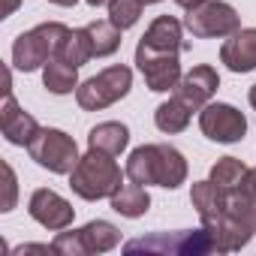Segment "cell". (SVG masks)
Instances as JSON below:
<instances>
[{
	"label": "cell",
	"mask_w": 256,
	"mask_h": 256,
	"mask_svg": "<svg viewBox=\"0 0 256 256\" xmlns=\"http://www.w3.org/2000/svg\"><path fill=\"white\" fill-rule=\"evenodd\" d=\"M126 178L136 184H154L166 190H178L187 181V160L172 145H142L126 160Z\"/></svg>",
	"instance_id": "6da1fadb"
},
{
	"label": "cell",
	"mask_w": 256,
	"mask_h": 256,
	"mask_svg": "<svg viewBox=\"0 0 256 256\" xmlns=\"http://www.w3.org/2000/svg\"><path fill=\"white\" fill-rule=\"evenodd\" d=\"M124 175H126V172H120V166L112 160V154L90 148V151L76 163V169L70 172V187H72V193H76L78 199H84V202L112 199V196L120 190Z\"/></svg>",
	"instance_id": "7a4b0ae2"
},
{
	"label": "cell",
	"mask_w": 256,
	"mask_h": 256,
	"mask_svg": "<svg viewBox=\"0 0 256 256\" xmlns=\"http://www.w3.org/2000/svg\"><path fill=\"white\" fill-rule=\"evenodd\" d=\"M70 28L60 22H46L36 24L34 30H24L16 42H12V66L22 72H36L42 70L60 48V42L66 40Z\"/></svg>",
	"instance_id": "3957f363"
},
{
	"label": "cell",
	"mask_w": 256,
	"mask_h": 256,
	"mask_svg": "<svg viewBox=\"0 0 256 256\" xmlns=\"http://www.w3.org/2000/svg\"><path fill=\"white\" fill-rule=\"evenodd\" d=\"M124 253H160V256H205L217 253L214 241L205 229H184V232H154L145 238H133L124 244Z\"/></svg>",
	"instance_id": "277c9868"
},
{
	"label": "cell",
	"mask_w": 256,
	"mask_h": 256,
	"mask_svg": "<svg viewBox=\"0 0 256 256\" xmlns=\"http://www.w3.org/2000/svg\"><path fill=\"white\" fill-rule=\"evenodd\" d=\"M133 88V70L124 66V64H114V66H106L102 72L90 76L88 82H82L76 88V100L84 112H102L108 106H114L118 100H124Z\"/></svg>",
	"instance_id": "5b68a950"
},
{
	"label": "cell",
	"mask_w": 256,
	"mask_h": 256,
	"mask_svg": "<svg viewBox=\"0 0 256 256\" xmlns=\"http://www.w3.org/2000/svg\"><path fill=\"white\" fill-rule=\"evenodd\" d=\"M60 256H94V253H108L120 244V229L108 220H90L82 229L72 232H58L52 241Z\"/></svg>",
	"instance_id": "8992f818"
},
{
	"label": "cell",
	"mask_w": 256,
	"mask_h": 256,
	"mask_svg": "<svg viewBox=\"0 0 256 256\" xmlns=\"http://www.w3.org/2000/svg\"><path fill=\"white\" fill-rule=\"evenodd\" d=\"M28 154L34 163H40L42 169H48L54 175H70L76 169V163L82 160L76 139L66 136L64 130H54V126H42L36 139L28 145Z\"/></svg>",
	"instance_id": "52a82bcc"
},
{
	"label": "cell",
	"mask_w": 256,
	"mask_h": 256,
	"mask_svg": "<svg viewBox=\"0 0 256 256\" xmlns=\"http://www.w3.org/2000/svg\"><path fill=\"white\" fill-rule=\"evenodd\" d=\"M184 28L196 40H226V36L241 30V18L223 0H202L199 6L187 10Z\"/></svg>",
	"instance_id": "ba28073f"
},
{
	"label": "cell",
	"mask_w": 256,
	"mask_h": 256,
	"mask_svg": "<svg viewBox=\"0 0 256 256\" xmlns=\"http://www.w3.org/2000/svg\"><path fill=\"white\" fill-rule=\"evenodd\" d=\"M136 66L139 72L145 76V84L154 90V94H169L178 88L181 82V60H178V52H157V48H148V46H136Z\"/></svg>",
	"instance_id": "9c48e42d"
},
{
	"label": "cell",
	"mask_w": 256,
	"mask_h": 256,
	"mask_svg": "<svg viewBox=\"0 0 256 256\" xmlns=\"http://www.w3.org/2000/svg\"><path fill=\"white\" fill-rule=\"evenodd\" d=\"M199 130L211 142L232 145V142H241L244 139V133H247V118L235 106H229V102H208V106L199 108Z\"/></svg>",
	"instance_id": "30bf717a"
},
{
	"label": "cell",
	"mask_w": 256,
	"mask_h": 256,
	"mask_svg": "<svg viewBox=\"0 0 256 256\" xmlns=\"http://www.w3.org/2000/svg\"><path fill=\"white\" fill-rule=\"evenodd\" d=\"M28 214H30L40 226H46V229H52V232H60V229H70V226H72L76 208H72L60 193H54V190H48V187H40V190H34V196H30V202H28Z\"/></svg>",
	"instance_id": "8fae6325"
},
{
	"label": "cell",
	"mask_w": 256,
	"mask_h": 256,
	"mask_svg": "<svg viewBox=\"0 0 256 256\" xmlns=\"http://www.w3.org/2000/svg\"><path fill=\"white\" fill-rule=\"evenodd\" d=\"M217 88H220L217 70L208 66V64H199V66H193L190 72L181 76V82H178V88H175V96H178L184 106H190L193 112H199L202 106L211 102V96L217 94Z\"/></svg>",
	"instance_id": "7c38bea8"
},
{
	"label": "cell",
	"mask_w": 256,
	"mask_h": 256,
	"mask_svg": "<svg viewBox=\"0 0 256 256\" xmlns=\"http://www.w3.org/2000/svg\"><path fill=\"white\" fill-rule=\"evenodd\" d=\"M202 229L211 235L217 253H235V250H241V247L253 238V229H250L241 217H235L229 208H226L223 214H217V217L202 220Z\"/></svg>",
	"instance_id": "4fadbf2b"
},
{
	"label": "cell",
	"mask_w": 256,
	"mask_h": 256,
	"mask_svg": "<svg viewBox=\"0 0 256 256\" xmlns=\"http://www.w3.org/2000/svg\"><path fill=\"white\" fill-rule=\"evenodd\" d=\"M0 126H4V139L10 145H18V148H28L36 133L42 130V126L36 124L34 114H28L12 94H4V114H0Z\"/></svg>",
	"instance_id": "5bb4252c"
},
{
	"label": "cell",
	"mask_w": 256,
	"mask_h": 256,
	"mask_svg": "<svg viewBox=\"0 0 256 256\" xmlns=\"http://www.w3.org/2000/svg\"><path fill=\"white\" fill-rule=\"evenodd\" d=\"M220 64L232 72H250L256 70V28H241L238 34L226 36L220 46Z\"/></svg>",
	"instance_id": "9a60e30c"
},
{
	"label": "cell",
	"mask_w": 256,
	"mask_h": 256,
	"mask_svg": "<svg viewBox=\"0 0 256 256\" xmlns=\"http://www.w3.org/2000/svg\"><path fill=\"white\" fill-rule=\"evenodd\" d=\"M142 46L148 48H157V52H184L187 48V40H184V22L172 18V16H160L151 22V28L145 30V36L139 40Z\"/></svg>",
	"instance_id": "2e32d148"
},
{
	"label": "cell",
	"mask_w": 256,
	"mask_h": 256,
	"mask_svg": "<svg viewBox=\"0 0 256 256\" xmlns=\"http://www.w3.org/2000/svg\"><path fill=\"white\" fill-rule=\"evenodd\" d=\"M126 145H130V130H126V124H118V120L96 124L94 130L88 133V148L106 151V154H112V157H118Z\"/></svg>",
	"instance_id": "e0dca14e"
},
{
	"label": "cell",
	"mask_w": 256,
	"mask_h": 256,
	"mask_svg": "<svg viewBox=\"0 0 256 256\" xmlns=\"http://www.w3.org/2000/svg\"><path fill=\"white\" fill-rule=\"evenodd\" d=\"M148 208H151V196H148L145 184H136V181L120 184V190L112 196V211H118L120 217L136 220V217H145Z\"/></svg>",
	"instance_id": "ac0fdd59"
},
{
	"label": "cell",
	"mask_w": 256,
	"mask_h": 256,
	"mask_svg": "<svg viewBox=\"0 0 256 256\" xmlns=\"http://www.w3.org/2000/svg\"><path fill=\"white\" fill-rule=\"evenodd\" d=\"M42 84H46L48 94H58V96L72 94V90L82 84V82H78V66H72V64H66V60H60V58H52V60L42 66Z\"/></svg>",
	"instance_id": "d6986e66"
},
{
	"label": "cell",
	"mask_w": 256,
	"mask_h": 256,
	"mask_svg": "<svg viewBox=\"0 0 256 256\" xmlns=\"http://www.w3.org/2000/svg\"><path fill=\"white\" fill-rule=\"evenodd\" d=\"M226 199H229V193L220 190L211 178L193 184V190H190V202H193V208L199 211V220H208V217L223 214V211H226Z\"/></svg>",
	"instance_id": "ffe728a7"
},
{
	"label": "cell",
	"mask_w": 256,
	"mask_h": 256,
	"mask_svg": "<svg viewBox=\"0 0 256 256\" xmlns=\"http://www.w3.org/2000/svg\"><path fill=\"white\" fill-rule=\"evenodd\" d=\"M190 118H193V108L190 106H184L175 94L166 100V102H160L157 106V112H154V124H157V130L160 133H184L187 130V124H190Z\"/></svg>",
	"instance_id": "44dd1931"
},
{
	"label": "cell",
	"mask_w": 256,
	"mask_h": 256,
	"mask_svg": "<svg viewBox=\"0 0 256 256\" xmlns=\"http://www.w3.org/2000/svg\"><path fill=\"white\" fill-rule=\"evenodd\" d=\"M60 60L72 64V66H84L90 58H94V48H90V36H88V28H78V30H70L66 40L60 42L58 54Z\"/></svg>",
	"instance_id": "7402d4cb"
},
{
	"label": "cell",
	"mask_w": 256,
	"mask_h": 256,
	"mask_svg": "<svg viewBox=\"0 0 256 256\" xmlns=\"http://www.w3.org/2000/svg\"><path fill=\"white\" fill-rule=\"evenodd\" d=\"M120 34L108 18L106 22H90L88 24V36H90V48H94V58H108L120 48Z\"/></svg>",
	"instance_id": "603a6c76"
},
{
	"label": "cell",
	"mask_w": 256,
	"mask_h": 256,
	"mask_svg": "<svg viewBox=\"0 0 256 256\" xmlns=\"http://www.w3.org/2000/svg\"><path fill=\"white\" fill-rule=\"evenodd\" d=\"M244 175H247V166H244L238 157H220V160L211 166V175H208V178H211L220 190L232 193V190H238V187H241Z\"/></svg>",
	"instance_id": "cb8c5ba5"
},
{
	"label": "cell",
	"mask_w": 256,
	"mask_h": 256,
	"mask_svg": "<svg viewBox=\"0 0 256 256\" xmlns=\"http://www.w3.org/2000/svg\"><path fill=\"white\" fill-rule=\"evenodd\" d=\"M142 10H145L142 0H112L108 4V22L118 30H126L142 18Z\"/></svg>",
	"instance_id": "d4e9b609"
},
{
	"label": "cell",
	"mask_w": 256,
	"mask_h": 256,
	"mask_svg": "<svg viewBox=\"0 0 256 256\" xmlns=\"http://www.w3.org/2000/svg\"><path fill=\"white\" fill-rule=\"evenodd\" d=\"M4 178H6V196H4V208L0 211H12L16 208V199H18V178H16V172H12V166L10 163H4Z\"/></svg>",
	"instance_id": "484cf974"
},
{
	"label": "cell",
	"mask_w": 256,
	"mask_h": 256,
	"mask_svg": "<svg viewBox=\"0 0 256 256\" xmlns=\"http://www.w3.org/2000/svg\"><path fill=\"white\" fill-rule=\"evenodd\" d=\"M238 193H241L247 202H253V205H256V169H247V175H244V181H241Z\"/></svg>",
	"instance_id": "4316f807"
},
{
	"label": "cell",
	"mask_w": 256,
	"mask_h": 256,
	"mask_svg": "<svg viewBox=\"0 0 256 256\" xmlns=\"http://www.w3.org/2000/svg\"><path fill=\"white\" fill-rule=\"evenodd\" d=\"M24 253H58L54 244H22L12 250V256H24Z\"/></svg>",
	"instance_id": "83f0119b"
},
{
	"label": "cell",
	"mask_w": 256,
	"mask_h": 256,
	"mask_svg": "<svg viewBox=\"0 0 256 256\" xmlns=\"http://www.w3.org/2000/svg\"><path fill=\"white\" fill-rule=\"evenodd\" d=\"M18 4H22V0H4V16H0V18H10L18 10Z\"/></svg>",
	"instance_id": "f1b7e54d"
},
{
	"label": "cell",
	"mask_w": 256,
	"mask_h": 256,
	"mask_svg": "<svg viewBox=\"0 0 256 256\" xmlns=\"http://www.w3.org/2000/svg\"><path fill=\"white\" fill-rule=\"evenodd\" d=\"M175 4L181 6V10H193V6H199L202 0H175Z\"/></svg>",
	"instance_id": "f546056e"
},
{
	"label": "cell",
	"mask_w": 256,
	"mask_h": 256,
	"mask_svg": "<svg viewBox=\"0 0 256 256\" xmlns=\"http://www.w3.org/2000/svg\"><path fill=\"white\" fill-rule=\"evenodd\" d=\"M48 4H54V6H76L78 0H48Z\"/></svg>",
	"instance_id": "4dcf8cb0"
},
{
	"label": "cell",
	"mask_w": 256,
	"mask_h": 256,
	"mask_svg": "<svg viewBox=\"0 0 256 256\" xmlns=\"http://www.w3.org/2000/svg\"><path fill=\"white\" fill-rule=\"evenodd\" d=\"M88 4H90V6L96 10V6H108V4H112V0H88Z\"/></svg>",
	"instance_id": "1f68e13d"
},
{
	"label": "cell",
	"mask_w": 256,
	"mask_h": 256,
	"mask_svg": "<svg viewBox=\"0 0 256 256\" xmlns=\"http://www.w3.org/2000/svg\"><path fill=\"white\" fill-rule=\"evenodd\" d=\"M250 106H253V108H256V84H253V88H250Z\"/></svg>",
	"instance_id": "d6a6232c"
},
{
	"label": "cell",
	"mask_w": 256,
	"mask_h": 256,
	"mask_svg": "<svg viewBox=\"0 0 256 256\" xmlns=\"http://www.w3.org/2000/svg\"><path fill=\"white\" fill-rule=\"evenodd\" d=\"M142 4H145V6H151V4H160V0H142Z\"/></svg>",
	"instance_id": "836d02e7"
}]
</instances>
